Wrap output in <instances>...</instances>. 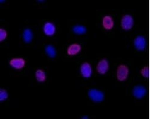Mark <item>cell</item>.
Here are the masks:
<instances>
[{
    "instance_id": "obj_18",
    "label": "cell",
    "mask_w": 150,
    "mask_h": 119,
    "mask_svg": "<svg viewBox=\"0 0 150 119\" xmlns=\"http://www.w3.org/2000/svg\"><path fill=\"white\" fill-rule=\"evenodd\" d=\"M140 74L143 77L147 78L149 76V69L148 67L145 66L142 67L140 70Z\"/></svg>"
},
{
    "instance_id": "obj_1",
    "label": "cell",
    "mask_w": 150,
    "mask_h": 119,
    "mask_svg": "<svg viewBox=\"0 0 150 119\" xmlns=\"http://www.w3.org/2000/svg\"><path fill=\"white\" fill-rule=\"evenodd\" d=\"M130 70L129 67L124 64H120L116 71L117 79L120 82H124L126 81L129 75Z\"/></svg>"
},
{
    "instance_id": "obj_6",
    "label": "cell",
    "mask_w": 150,
    "mask_h": 119,
    "mask_svg": "<svg viewBox=\"0 0 150 119\" xmlns=\"http://www.w3.org/2000/svg\"><path fill=\"white\" fill-rule=\"evenodd\" d=\"M109 69V63L107 59L103 58L100 60L96 66V70L100 75L106 74Z\"/></svg>"
},
{
    "instance_id": "obj_7",
    "label": "cell",
    "mask_w": 150,
    "mask_h": 119,
    "mask_svg": "<svg viewBox=\"0 0 150 119\" xmlns=\"http://www.w3.org/2000/svg\"><path fill=\"white\" fill-rule=\"evenodd\" d=\"M80 74L84 78H90L93 74V69L91 64L88 62L83 63L80 66Z\"/></svg>"
},
{
    "instance_id": "obj_17",
    "label": "cell",
    "mask_w": 150,
    "mask_h": 119,
    "mask_svg": "<svg viewBox=\"0 0 150 119\" xmlns=\"http://www.w3.org/2000/svg\"><path fill=\"white\" fill-rule=\"evenodd\" d=\"M7 32L4 28H0V42H2L6 39L7 38Z\"/></svg>"
},
{
    "instance_id": "obj_8",
    "label": "cell",
    "mask_w": 150,
    "mask_h": 119,
    "mask_svg": "<svg viewBox=\"0 0 150 119\" xmlns=\"http://www.w3.org/2000/svg\"><path fill=\"white\" fill-rule=\"evenodd\" d=\"M147 93L146 88L141 85H137L133 87L132 90L133 96L137 99L144 98Z\"/></svg>"
},
{
    "instance_id": "obj_4",
    "label": "cell",
    "mask_w": 150,
    "mask_h": 119,
    "mask_svg": "<svg viewBox=\"0 0 150 119\" xmlns=\"http://www.w3.org/2000/svg\"><path fill=\"white\" fill-rule=\"evenodd\" d=\"M134 48L138 51H143L146 47V39L143 35H139L136 36L133 40Z\"/></svg>"
},
{
    "instance_id": "obj_14",
    "label": "cell",
    "mask_w": 150,
    "mask_h": 119,
    "mask_svg": "<svg viewBox=\"0 0 150 119\" xmlns=\"http://www.w3.org/2000/svg\"><path fill=\"white\" fill-rule=\"evenodd\" d=\"M35 77L37 82H44L46 80V74L42 69H37L35 72Z\"/></svg>"
},
{
    "instance_id": "obj_12",
    "label": "cell",
    "mask_w": 150,
    "mask_h": 119,
    "mask_svg": "<svg viewBox=\"0 0 150 119\" xmlns=\"http://www.w3.org/2000/svg\"><path fill=\"white\" fill-rule=\"evenodd\" d=\"M34 38L33 31L30 28H25L22 33V39L25 43H30Z\"/></svg>"
},
{
    "instance_id": "obj_19",
    "label": "cell",
    "mask_w": 150,
    "mask_h": 119,
    "mask_svg": "<svg viewBox=\"0 0 150 119\" xmlns=\"http://www.w3.org/2000/svg\"><path fill=\"white\" fill-rule=\"evenodd\" d=\"M81 118H82V119H88L89 117L88 115H83V116H82Z\"/></svg>"
},
{
    "instance_id": "obj_13",
    "label": "cell",
    "mask_w": 150,
    "mask_h": 119,
    "mask_svg": "<svg viewBox=\"0 0 150 119\" xmlns=\"http://www.w3.org/2000/svg\"><path fill=\"white\" fill-rule=\"evenodd\" d=\"M45 51L47 56L51 58H55L57 54V52L55 47L52 45H47L45 47Z\"/></svg>"
},
{
    "instance_id": "obj_16",
    "label": "cell",
    "mask_w": 150,
    "mask_h": 119,
    "mask_svg": "<svg viewBox=\"0 0 150 119\" xmlns=\"http://www.w3.org/2000/svg\"><path fill=\"white\" fill-rule=\"evenodd\" d=\"M8 98V93L4 89H0V101L3 102L6 101Z\"/></svg>"
},
{
    "instance_id": "obj_9",
    "label": "cell",
    "mask_w": 150,
    "mask_h": 119,
    "mask_svg": "<svg viewBox=\"0 0 150 119\" xmlns=\"http://www.w3.org/2000/svg\"><path fill=\"white\" fill-rule=\"evenodd\" d=\"M102 24L105 30L107 31L112 30L114 27V20L111 16L105 15L102 18Z\"/></svg>"
},
{
    "instance_id": "obj_5",
    "label": "cell",
    "mask_w": 150,
    "mask_h": 119,
    "mask_svg": "<svg viewBox=\"0 0 150 119\" xmlns=\"http://www.w3.org/2000/svg\"><path fill=\"white\" fill-rule=\"evenodd\" d=\"M8 64L12 68L16 70H21L25 66L26 61L23 58L15 57L10 59Z\"/></svg>"
},
{
    "instance_id": "obj_15",
    "label": "cell",
    "mask_w": 150,
    "mask_h": 119,
    "mask_svg": "<svg viewBox=\"0 0 150 119\" xmlns=\"http://www.w3.org/2000/svg\"><path fill=\"white\" fill-rule=\"evenodd\" d=\"M72 31L77 35H82L86 33V28L82 25H75L72 28Z\"/></svg>"
},
{
    "instance_id": "obj_3",
    "label": "cell",
    "mask_w": 150,
    "mask_h": 119,
    "mask_svg": "<svg viewBox=\"0 0 150 119\" xmlns=\"http://www.w3.org/2000/svg\"><path fill=\"white\" fill-rule=\"evenodd\" d=\"M121 27L124 31L131 30L134 25V19L132 15L129 14L124 15L121 19Z\"/></svg>"
},
{
    "instance_id": "obj_2",
    "label": "cell",
    "mask_w": 150,
    "mask_h": 119,
    "mask_svg": "<svg viewBox=\"0 0 150 119\" xmlns=\"http://www.w3.org/2000/svg\"><path fill=\"white\" fill-rule=\"evenodd\" d=\"M89 98L95 103L102 102L105 99L104 93L96 89H90L88 91Z\"/></svg>"
},
{
    "instance_id": "obj_10",
    "label": "cell",
    "mask_w": 150,
    "mask_h": 119,
    "mask_svg": "<svg viewBox=\"0 0 150 119\" xmlns=\"http://www.w3.org/2000/svg\"><path fill=\"white\" fill-rule=\"evenodd\" d=\"M43 30L47 36H52L56 33V27L52 22H47L43 25Z\"/></svg>"
},
{
    "instance_id": "obj_11",
    "label": "cell",
    "mask_w": 150,
    "mask_h": 119,
    "mask_svg": "<svg viewBox=\"0 0 150 119\" xmlns=\"http://www.w3.org/2000/svg\"><path fill=\"white\" fill-rule=\"evenodd\" d=\"M82 50V46L80 44L74 43L70 45L67 49V54L69 56L78 55Z\"/></svg>"
}]
</instances>
